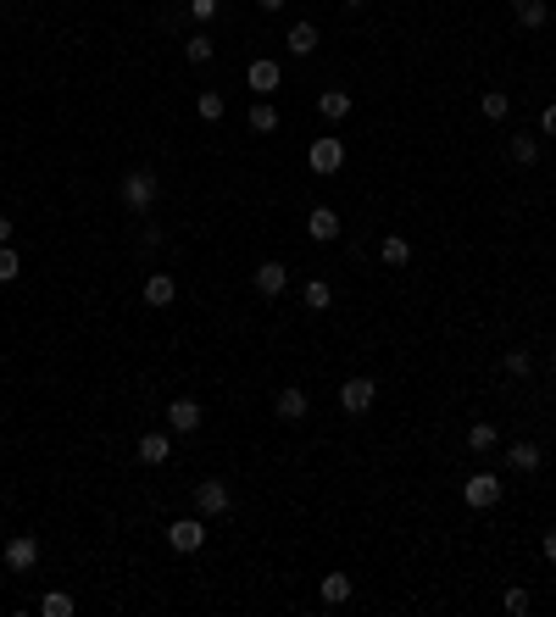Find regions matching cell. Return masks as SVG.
<instances>
[{
	"label": "cell",
	"instance_id": "cell-29",
	"mask_svg": "<svg viewBox=\"0 0 556 617\" xmlns=\"http://www.w3.org/2000/svg\"><path fill=\"white\" fill-rule=\"evenodd\" d=\"M195 112H200V117H206V122H217V117H223V112H229V100H223V95H217V90H200V100H195Z\"/></svg>",
	"mask_w": 556,
	"mask_h": 617
},
{
	"label": "cell",
	"instance_id": "cell-6",
	"mask_svg": "<svg viewBox=\"0 0 556 617\" xmlns=\"http://www.w3.org/2000/svg\"><path fill=\"white\" fill-rule=\"evenodd\" d=\"M245 84H251V90H256V100H267V95H278V84H284V78H278V61H273V56H256V61H251V67H245Z\"/></svg>",
	"mask_w": 556,
	"mask_h": 617
},
{
	"label": "cell",
	"instance_id": "cell-37",
	"mask_svg": "<svg viewBox=\"0 0 556 617\" xmlns=\"http://www.w3.org/2000/svg\"><path fill=\"white\" fill-rule=\"evenodd\" d=\"M345 6H367V0H345Z\"/></svg>",
	"mask_w": 556,
	"mask_h": 617
},
{
	"label": "cell",
	"instance_id": "cell-34",
	"mask_svg": "<svg viewBox=\"0 0 556 617\" xmlns=\"http://www.w3.org/2000/svg\"><path fill=\"white\" fill-rule=\"evenodd\" d=\"M540 551H545V562H556V528H551L545 540H540Z\"/></svg>",
	"mask_w": 556,
	"mask_h": 617
},
{
	"label": "cell",
	"instance_id": "cell-11",
	"mask_svg": "<svg viewBox=\"0 0 556 617\" xmlns=\"http://www.w3.org/2000/svg\"><path fill=\"white\" fill-rule=\"evenodd\" d=\"M506 467H512V473H540V467H545V445L512 440V445H506Z\"/></svg>",
	"mask_w": 556,
	"mask_h": 617
},
{
	"label": "cell",
	"instance_id": "cell-2",
	"mask_svg": "<svg viewBox=\"0 0 556 617\" xmlns=\"http://www.w3.org/2000/svg\"><path fill=\"white\" fill-rule=\"evenodd\" d=\"M190 501H195L200 518H223V512H234V489L223 484V479H200V484L190 489Z\"/></svg>",
	"mask_w": 556,
	"mask_h": 617
},
{
	"label": "cell",
	"instance_id": "cell-21",
	"mask_svg": "<svg viewBox=\"0 0 556 617\" xmlns=\"http://www.w3.org/2000/svg\"><path fill=\"white\" fill-rule=\"evenodd\" d=\"M351 579H345V573H328V579H323V606H345V601H351Z\"/></svg>",
	"mask_w": 556,
	"mask_h": 617
},
{
	"label": "cell",
	"instance_id": "cell-7",
	"mask_svg": "<svg viewBox=\"0 0 556 617\" xmlns=\"http://www.w3.org/2000/svg\"><path fill=\"white\" fill-rule=\"evenodd\" d=\"M306 161H312V173H340V168H345V145H340L334 134H323V139H312Z\"/></svg>",
	"mask_w": 556,
	"mask_h": 617
},
{
	"label": "cell",
	"instance_id": "cell-12",
	"mask_svg": "<svg viewBox=\"0 0 556 617\" xmlns=\"http://www.w3.org/2000/svg\"><path fill=\"white\" fill-rule=\"evenodd\" d=\"M340 229H345V223H340V212H334V206H312V212H306V234H312L317 245L340 239Z\"/></svg>",
	"mask_w": 556,
	"mask_h": 617
},
{
	"label": "cell",
	"instance_id": "cell-10",
	"mask_svg": "<svg viewBox=\"0 0 556 617\" xmlns=\"http://www.w3.org/2000/svg\"><path fill=\"white\" fill-rule=\"evenodd\" d=\"M0 557H6V567H12V573H28V567L39 562V540H34V534H12Z\"/></svg>",
	"mask_w": 556,
	"mask_h": 617
},
{
	"label": "cell",
	"instance_id": "cell-13",
	"mask_svg": "<svg viewBox=\"0 0 556 617\" xmlns=\"http://www.w3.org/2000/svg\"><path fill=\"white\" fill-rule=\"evenodd\" d=\"M251 284H256V295H267V301H273V295H284V290H290V267H284V262H262Z\"/></svg>",
	"mask_w": 556,
	"mask_h": 617
},
{
	"label": "cell",
	"instance_id": "cell-19",
	"mask_svg": "<svg viewBox=\"0 0 556 617\" xmlns=\"http://www.w3.org/2000/svg\"><path fill=\"white\" fill-rule=\"evenodd\" d=\"M512 12H518L523 28H545L551 23V6H545V0H512Z\"/></svg>",
	"mask_w": 556,
	"mask_h": 617
},
{
	"label": "cell",
	"instance_id": "cell-30",
	"mask_svg": "<svg viewBox=\"0 0 556 617\" xmlns=\"http://www.w3.org/2000/svg\"><path fill=\"white\" fill-rule=\"evenodd\" d=\"M501 367H506V379H529V373H534V356H529V351H506Z\"/></svg>",
	"mask_w": 556,
	"mask_h": 617
},
{
	"label": "cell",
	"instance_id": "cell-4",
	"mask_svg": "<svg viewBox=\"0 0 556 617\" xmlns=\"http://www.w3.org/2000/svg\"><path fill=\"white\" fill-rule=\"evenodd\" d=\"M168 545L178 551V557H195V551L206 545V523L200 518H173L168 523Z\"/></svg>",
	"mask_w": 556,
	"mask_h": 617
},
{
	"label": "cell",
	"instance_id": "cell-1",
	"mask_svg": "<svg viewBox=\"0 0 556 617\" xmlns=\"http://www.w3.org/2000/svg\"><path fill=\"white\" fill-rule=\"evenodd\" d=\"M156 190H161V178H156L151 168H134V173H122V184H117V195H122V206H129V212H151Z\"/></svg>",
	"mask_w": 556,
	"mask_h": 617
},
{
	"label": "cell",
	"instance_id": "cell-36",
	"mask_svg": "<svg viewBox=\"0 0 556 617\" xmlns=\"http://www.w3.org/2000/svg\"><path fill=\"white\" fill-rule=\"evenodd\" d=\"M256 6H262V12H284V6H290V0H256Z\"/></svg>",
	"mask_w": 556,
	"mask_h": 617
},
{
	"label": "cell",
	"instance_id": "cell-9",
	"mask_svg": "<svg viewBox=\"0 0 556 617\" xmlns=\"http://www.w3.org/2000/svg\"><path fill=\"white\" fill-rule=\"evenodd\" d=\"M134 457H139V462H145V467H161V462H168V457H173V428H168V434H161V428H151V434H139V445H134Z\"/></svg>",
	"mask_w": 556,
	"mask_h": 617
},
{
	"label": "cell",
	"instance_id": "cell-15",
	"mask_svg": "<svg viewBox=\"0 0 556 617\" xmlns=\"http://www.w3.org/2000/svg\"><path fill=\"white\" fill-rule=\"evenodd\" d=\"M173 301H178L173 273H145V306H173Z\"/></svg>",
	"mask_w": 556,
	"mask_h": 617
},
{
	"label": "cell",
	"instance_id": "cell-22",
	"mask_svg": "<svg viewBox=\"0 0 556 617\" xmlns=\"http://www.w3.org/2000/svg\"><path fill=\"white\" fill-rule=\"evenodd\" d=\"M301 301H306V312H328L334 306V290H328L323 278H306V290H301Z\"/></svg>",
	"mask_w": 556,
	"mask_h": 617
},
{
	"label": "cell",
	"instance_id": "cell-18",
	"mask_svg": "<svg viewBox=\"0 0 556 617\" xmlns=\"http://www.w3.org/2000/svg\"><path fill=\"white\" fill-rule=\"evenodd\" d=\"M506 156L518 161V168H534V161H540V139H534V134H512L506 139Z\"/></svg>",
	"mask_w": 556,
	"mask_h": 617
},
{
	"label": "cell",
	"instance_id": "cell-28",
	"mask_svg": "<svg viewBox=\"0 0 556 617\" xmlns=\"http://www.w3.org/2000/svg\"><path fill=\"white\" fill-rule=\"evenodd\" d=\"M39 612H45V617H73L78 606H73V595H67V590H51L45 601H39Z\"/></svg>",
	"mask_w": 556,
	"mask_h": 617
},
{
	"label": "cell",
	"instance_id": "cell-14",
	"mask_svg": "<svg viewBox=\"0 0 556 617\" xmlns=\"http://www.w3.org/2000/svg\"><path fill=\"white\" fill-rule=\"evenodd\" d=\"M306 406H312V401H306V389H295V384H284V389H278V401H273V411H278L284 423H301V418H306Z\"/></svg>",
	"mask_w": 556,
	"mask_h": 617
},
{
	"label": "cell",
	"instance_id": "cell-17",
	"mask_svg": "<svg viewBox=\"0 0 556 617\" xmlns=\"http://www.w3.org/2000/svg\"><path fill=\"white\" fill-rule=\"evenodd\" d=\"M317 112H323V122H345V117H351V95H345V90H323L317 95Z\"/></svg>",
	"mask_w": 556,
	"mask_h": 617
},
{
	"label": "cell",
	"instance_id": "cell-31",
	"mask_svg": "<svg viewBox=\"0 0 556 617\" xmlns=\"http://www.w3.org/2000/svg\"><path fill=\"white\" fill-rule=\"evenodd\" d=\"M17 273H23V262H17V251H12V245H0V284H12Z\"/></svg>",
	"mask_w": 556,
	"mask_h": 617
},
{
	"label": "cell",
	"instance_id": "cell-25",
	"mask_svg": "<svg viewBox=\"0 0 556 617\" xmlns=\"http://www.w3.org/2000/svg\"><path fill=\"white\" fill-rule=\"evenodd\" d=\"M501 612H506V617H529V612H534V595H529L523 584H512V590L501 595Z\"/></svg>",
	"mask_w": 556,
	"mask_h": 617
},
{
	"label": "cell",
	"instance_id": "cell-23",
	"mask_svg": "<svg viewBox=\"0 0 556 617\" xmlns=\"http://www.w3.org/2000/svg\"><path fill=\"white\" fill-rule=\"evenodd\" d=\"M184 56H190V67H206V61L217 56V39H212V34H190V45H184Z\"/></svg>",
	"mask_w": 556,
	"mask_h": 617
},
{
	"label": "cell",
	"instance_id": "cell-5",
	"mask_svg": "<svg viewBox=\"0 0 556 617\" xmlns=\"http://www.w3.org/2000/svg\"><path fill=\"white\" fill-rule=\"evenodd\" d=\"M373 401H379V384H373V379H345V384H340V406L351 411V418L373 411Z\"/></svg>",
	"mask_w": 556,
	"mask_h": 617
},
{
	"label": "cell",
	"instance_id": "cell-32",
	"mask_svg": "<svg viewBox=\"0 0 556 617\" xmlns=\"http://www.w3.org/2000/svg\"><path fill=\"white\" fill-rule=\"evenodd\" d=\"M217 6H223V0H190V17H195V23H212Z\"/></svg>",
	"mask_w": 556,
	"mask_h": 617
},
{
	"label": "cell",
	"instance_id": "cell-16",
	"mask_svg": "<svg viewBox=\"0 0 556 617\" xmlns=\"http://www.w3.org/2000/svg\"><path fill=\"white\" fill-rule=\"evenodd\" d=\"M467 450H473V457L501 450V428H496V423H473V428H467Z\"/></svg>",
	"mask_w": 556,
	"mask_h": 617
},
{
	"label": "cell",
	"instance_id": "cell-33",
	"mask_svg": "<svg viewBox=\"0 0 556 617\" xmlns=\"http://www.w3.org/2000/svg\"><path fill=\"white\" fill-rule=\"evenodd\" d=\"M540 134H556V106H545V112H540Z\"/></svg>",
	"mask_w": 556,
	"mask_h": 617
},
{
	"label": "cell",
	"instance_id": "cell-26",
	"mask_svg": "<svg viewBox=\"0 0 556 617\" xmlns=\"http://www.w3.org/2000/svg\"><path fill=\"white\" fill-rule=\"evenodd\" d=\"M379 256H384V267H406V262H411V245H406L401 234H389V239L379 245Z\"/></svg>",
	"mask_w": 556,
	"mask_h": 617
},
{
	"label": "cell",
	"instance_id": "cell-20",
	"mask_svg": "<svg viewBox=\"0 0 556 617\" xmlns=\"http://www.w3.org/2000/svg\"><path fill=\"white\" fill-rule=\"evenodd\" d=\"M284 45H290V56H312L317 51V23H295Z\"/></svg>",
	"mask_w": 556,
	"mask_h": 617
},
{
	"label": "cell",
	"instance_id": "cell-24",
	"mask_svg": "<svg viewBox=\"0 0 556 617\" xmlns=\"http://www.w3.org/2000/svg\"><path fill=\"white\" fill-rule=\"evenodd\" d=\"M479 112H484L489 122H506V112H512V95H506V90H484V100H479Z\"/></svg>",
	"mask_w": 556,
	"mask_h": 617
},
{
	"label": "cell",
	"instance_id": "cell-8",
	"mask_svg": "<svg viewBox=\"0 0 556 617\" xmlns=\"http://www.w3.org/2000/svg\"><path fill=\"white\" fill-rule=\"evenodd\" d=\"M200 423H206V406H200V401H190V395H184V401H168V428H173V434H195Z\"/></svg>",
	"mask_w": 556,
	"mask_h": 617
},
{
	"label": "cell",
	"instance_id": "cell-27",
	"mask_svg": "<svg viewBox=\"0 0 556 617\" xmlns=\"http://www.w3.org/2000/svg\"><path fill=\"white\" fill-rule=\"evenodd\" d=\"M251 129L256 134H273L278 129V106H273V100H256V106H251Z\"/></svg>",
	"mask_w": 556,
	"mask_h": 617
},
{
	"label": "cell",
	"instance_id": "cell-35",
	"mask_svg": "<svg viewBox=\"0 0 556 617\" xmlns=\"http://www.w3.org/2000/svg\"><path fill=\"white\" fill-rule=\"evenodd\" d=\"M0 245H12V217L0 212Z\"/></svg>",
	"mask_w": 556,
	"mask_h": 617
},
{
	"label": "cell",
	"instance_id": "cell-38",
	"mask_svg": "<svg viewBox=\"0 0 556 617\" xmlns=\"http://www.w3.org/2000/svg\"><path fill=\"white\" fill-rule=\"evenodd\" d=\"M551 367H556V345H551Z\"/></svg>",
	"mask_w": 556,
	"mask_h": 617
},
{
	"label": "cell",
	"instance_id": "cell-3",
	"mask_svg": "<svg viewBox=\"0 0 556 617\" xmlns=\"http://www.w3.org/2000/svg\"><path fill=\"white\" fill-rule=\"evenodd\" d=\"M462 501L473 512H489V506H501V473H473V479L462 484Z\"/></svg>",
	"mask_w": 556,
	"mask_h": 617
}]
</instances>
